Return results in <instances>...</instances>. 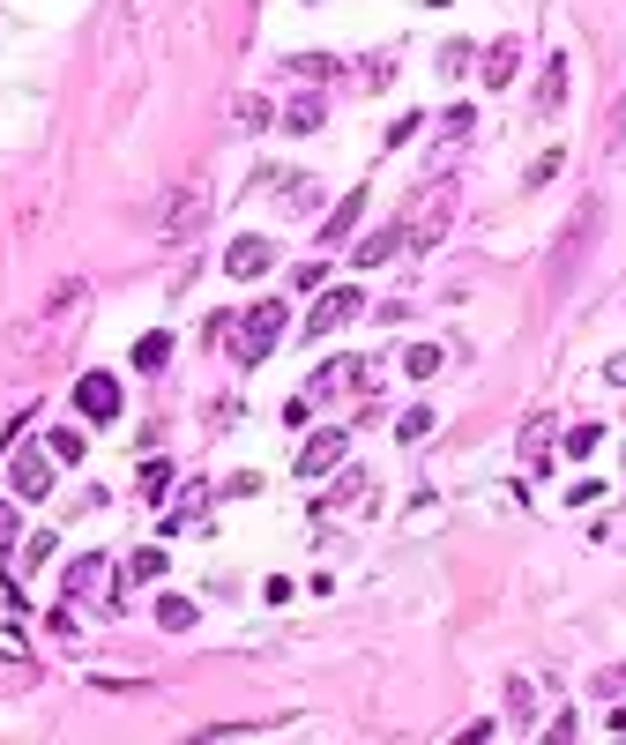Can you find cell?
Listing matches in <instances>:
<instances>
[{
	"instance_id": "cell-1",
	"label": "cell",
	"mask_w": 626,
	"mask_h": 745,
	"mask_svg": "<svg viewBox=\"0 0 626 745\" xmlns=\"http://www.w3.org/2000/svg\"><path fill=\"white\" fill-rule=\"evenodd\" d=\"M403 247L410 254H433L440 239H448V224H455V179L448 172H426V187L403 201Z\"/></svg>"
},
{
	"instance_id": "cell-2",
	"label": "cell",
	"mask_w": 626,
	"mask_h": 745,
	"mask_svg": "<svg viewBox=\"0 0 626 745\" xmlns=\"http://www.w3.org/2000/svg\"><path fill=\"white\" fill-rule=\"evenodd\" d=\"M82 298H90V291H82L76 276H68V284H52L46 314H38L30 328H16V350H23V358H30V350H60V344H68V328L82 321Z\"/></svg>"
},
{
	"instance_id": "cell-3",
	"label": "cell",
	"mask_w": 626,
	"mask_h": 745,
	"mask_svg": "<svg viewBox=\"0 0 626 745\" xmlns=\"http://www.w3.org/2000/svg\"><path fill=\"white\" fill-rule=\"evenodd\" d=\"M120 574H112V559L105 552H82V559H68V574H60V596H76V604H105V612H120Z\"/></svg>"
},
{
	"instance_id": "cell-4",
	"label": "cell",
	"mask_w": 626,
	"mask_h": 745,
	"mask_svg": "<svg viewBox=\"0 0 626 745\" xmlns=\"http://www.w3.org/2000/svg\"><path fill=\"white\" fill-rule=\"evenodd\" d=\"M597 224H604L597 201H582L575 217H567V231H559V254H552V291H567V276L582 269V254H589V239H597Z\"/></svg>"
},
{
	"instance_id": "cell-5",
	"label": "cell",
	"mask_w": 626,
	"mask_h": 745,
	"mask_svg": "<svg viewBox=\"0 0 626 745\" xmlns=\"http://www.w3.org/2000/svg\"><path fill=\"white\" fill-rule=\"evenodd\" d=\"M284 321H291V314H284V298H261L247 321H239V366H261V358L276 350V336H284Z\"/></svg>"
},
{
	"instance_id": "cell-6",
	"label": "cell",
	"mask_w": 626,
	"mask_h": 745,
	"mask_svg": "<svg viewBox=\"0 0 626 745\" xmlns=\"http://www.w3.org/2000/svg\"><path fill=\"white\" fill-rule=\"evenodd\" d=\"M366 314V291L358 284H336V291H321V306L306 314V336H336L344 321H358Z\"/></svg>"
},
{
	"instance_id": "cell-7",
	"label": "cell",
	"mask_w": 626,
	"mask_h": 745,
	"mask_svg": "<svg viewBox=\"0 0 626 745\" xmlns=\"http://www.w3.org/2000/svg\"><path fill=\"white\" fill-rule=\"evenodd\" d=\"M8 485H16V499H46L52 493V447H16Z\"/></svg>"
},
{
	"instance_id": "cell-8",
	"label": "cell",
	"mask_w": 626,
	"mask_h": 745,
	"mask_svg": "<svg viewBox=\"0 0 626 745\" xmlns=\"http://www.w3.org/2000/svg\"><path fill=\"white\" fill-rule=\"evenodd\" d=\"M76 410L90 425H112L120 418V380H112V372H82L76 380Z\"/></svg>"
},
{
	"instance_id": "cell-9",
	"label": "cell",
	"mask_w": 626,
	"mask_h": 745,
	"mask_svg": "<svg viewBox=\"0 0 626 745\" xmlns=\"http://www.w3.org/2000/svg\"><path fill=\"white\" fill-rule=\"evenodd\" d=\"M157 231H165V239H195L201 231V187H172L165 209H157Z\"/></svg>"
},
{
	"instance_id": "cell-10",
	"label": "cell",
	"mask_w": 626,
	"mask_h": 745,
	"mask_svg": "<svg viewBox=\"0 0 626 745\" xmlns=\"http://www.w3.org/2000/svg\"><path fill=\"white\" fill-rule=\"evenodd\" d=\"M344 455H351V433H344V425H328V433H314V440L299 447V477H328Z\"/></svg>"
},
{
	"instance_id": "cell-11",
	"label": "cell",
	"mask_w": 626,
	"mask_h": 745,
	"mask_svg": "<svg viewBox=\"0 0 626 745\" xmlns=\"http://www.w3.org/2000/svg\"><path fill=\"white\" fill-rule=\"evenodd\" d=\"M269 261H276L269 239H231L225 247V276H239V284H247V276H269Z\"/></svg>"
},
{
	"instance_id": "cell-12",
	"label": "cell",
	"mask_w": 626,
	"mask_h": 745,
	"mask_svg": "<svg viewBox=\"0 0 626 745\" xmlns=\"http://www.w3.org/2000/svg\"><path fill=\"white\" fill-rule=\"evenodd\" d=\"M358 217H366V195H344L336 209H328V224H321V247H351V231H358Z\"/></svg>"
},
{
	"instance_id": "cell-13",
	"label": "cell",
	"mask_w": 626,
	"mask_h": 745,
	"mask_svg": "<svg viewBox=\"0 0 626 745\" xmlns=\"http://www.w3.org/2000/svg\"><path fill=\"white\" fill-rule=\"evenodd\" d=\"M515 68H523V46H515V38H500V46H485V60H477V74H485L493 90H507V82H515Z\"/></svg>"
},
{
	"instance_id": "cell-14",
	"label": "cell",
	"mask_w": 626,
	"mask_h": 745,
	"mask_svg": "<svg viewBox=\"0 0 626 745\" xmlns=\"http://www.w3.org/2000/svg\"><path fill=\"white\" fill-rule=\"evenodd\" d=\"M276 195H284V209L291 217H306V209H321V187H314V172H269Z\"/></svg>"
},
{
	"instance_id": "cell-15",
	"label": "cell",
	"mask_w": 626,
	"mask_h": 745,
	"mask_svg": "<svg viewBox=\"0 0 626 745\" xmlns=\"http://www.w3.org/2000/svg\"><path fill=\"white\" fill-rule=\"evenodd\" d=\"M523 463H529V477H545V463H552V410H537V418L523 425Z\"/></svg>"
},
{
	"instance_id": "cell-16",
	"label": "cell",
	"mask_w": 626,
	"mask_h": 745,
	"mask_svg": "<svg viewBox=\"0 0 626 745\" xmlns=\"http://www.w3.org/2000/svg\"><path fill=\"white\" fill-rule=\"evenodd\" d=\"M559 105H567V52H552L545 60V74H537V112H559Z\"/></svg>"
},
{
	"instance_id": "cell-17",
	"label": "cell",
	"mask_w": 626,
	"mask_h": 745,
	"mask_svg": "<svg viewBox=\"0 0 626 745\" xmlns=\"http://www.w3.org/2000/svg\"><path fill=\"white\" fill-rule=\"evenodd\" d=\"M388 254H403V224H380V231H366L351 247V261L358 269H374V261H388Z\"/></svg>"
},
{
	"instance_id": "cell-18",
	"label": "cell",
	"mask_w": 626,
	"mask_h": 745,
	"mask_svg": "<svg viewBox=\"0 0 626 745\" xmlns=\"http://www.w3.org/2000/svg\"><path fill=\"white\" fill-rule=\"evenodd\" d=\"M321 120H328V105L314 98V90H299V98L284 105V127H291V135H321Z\"/></svg>"
},
{
	"instance_id": "cell-19",
	"label": "cell",
	"mask_w": 626,
	"mask_h": 745,
	"mask_svg": "<svg viewBox=\"0 0 626 745\" xmlns=\"http://www.w3.org/2000/svg\"><path fill=\"white\" fill-rule=\"evenodd\" d=\"M433 425H440V410H433V403H410V410H403V418H396V440L410 447V440H426Z\"/></svg>"
},
{
	"instance_id": "cell-20",
	"label": "cell",
	"mask_w": 626,
	"mask_h": 745,
	"mask_svg": "<svg viewBox=\"0 0 626 745\" xmlns=\"http://www.w3.org/2000/svg\"><path fill=\"white\" fill-rule=\"evenodd\" d=\"M440 366H448V350H440V344H410V358H403V372H410V380H433Z\"/></svg>"
},
{
	"instance_id": "cell-21",
	"label": "cell",
	"mask_w": 626,
	"mask_h": 745,
	"mask_svg": "<svg viewBox=\"0 0 626 745\" xmlns=\"http://www.w3.org/2000/svg\"><path fill=\"white\" fill-rule=\"evenodd\" d=\"M165 358H172V336H165V328L135 344V366H142V372H165Z\"/></svg>"
},
{
	"instance_id": "cell-22",
	"label": "cell",
	"mask_w": 626,
	"mask_h": 745,
	"mask_svg": "<svg viewBox=\"0 0 626 745\" xmlns=\"http://www.w3.org/2000/svg\"><path fill=\"white\" fill-rule=\"evenodd\" d=\"M157 626H165V634H187V626H195V604H187V596H165V604H157Z\"/></svg>"
},
{
	"instance_id": "cell-23",
	"label": "cell",
	"mask_w": 626,
	"mask_h": 745,
	"mask_svg": "<svg viewBox=\"0 0 626 745\" xmlns=\"http://www.w3.org/2000/svg\"><path fill=\"white\" fill-rule=\"evenodd\" d=\"M157 574H165V552L157 545H142L135 559H127V582H157Z\"/></svg>"
},
{
	"instance_id": "cell-24",
	"label": "cell",
	"mask_w": 626,
	"mask_h": 745,
	"mask_svg": "<svg viewBox=\"0 0 626 745\" xmlns=\"http://www.w3.org/2000/svg\"><path fill=\"white\" fill-rule=\"evenodd\" d=\"M291 74H306V82H328V74H336V60H328V52H291Z\"/></svg>"
},
{
	"instance_id": "cell-25",
	"label": "cell",
	"mask_w": 626,
	"mask_h": 745,
	"mask_svg": "<svg viewBox=\"0 0 626 745\" xmlns=\"http://www.w3.org/2000/svg\"><path fill=\"white\" fill-rule=\"evenodd\" d=\"M231 112H239V127H247V135H261V127H269V98H254V90L231 105Z\"/></svg>"
},
{
	"instance_id": "cell-26",
	"label": "cell",
	"mask_w": 626,
	"mask_h": 745,
	"mask_svg": "<svg viewBox=\"0 0 626 745\" xmlns=\"http://www.w3.org/2000/svg\"><path fill=\"white\" fill-rule=\"evenodd\" d=\"M604 447V425H575V433H567V455H597Z\"/></svg>"
},
{
	"instance_id": "cell-27",
	"label": "cell",
	"mask_w": 626,
	"mask_h": 745,
	"mask_svg": "<svg viewBox=\"0 0 626 745\" xmlns=\"http://www.w3.org/2000/svg\"><path fill=\"white\" fill-rule=\"evenodd\" d=\"M470 60H477V52L463 46V38H455V46H440V74H448V82H455V74H463V68H470Z\"/></svg>"
},
{
	"instance_id": "cell-28",
	"label": "cell",
	"mask_w": 626,
	"mask_h": 745,
	"mask_svg": "<svg viewBox=\"0 0 626 745\" xmlns=\"http://www.w3.org/2000/svg\"><path fill=\"white\" fill-rule=\"evenodd\" d=\"M46 447H52V463H76V455H82V433H68V425H60Z\"/></svg>"
},
{
	"instance_id": "cell-29",
	"label": "cell",
	"mask_w": 626,
	"mask_h": 745,
	"mask_svg": "<svg viewBox=\"0 0 626 745\" xmlns=\"http://www.w3.org/2000/svg\"><path fill=\"white\" fill-rule=\"evenodd\" d=\"M165 485H172V470H165V463H150V470H142V499H165Z\"/></svg>"
},
{
	"instance_id": "cell-30",
	"label": "cell",
	"mask_w": 626,
	"mask_h": 745,
	"mask_svg": "<svg viewBox=\"0 0 626 745\" xmlns=\"http://www.w3.org/2000/svg\"><path fill=\"white\" fill-rule=\"evenodd\" d=\"M46 559H52V537H46V529H38V537H30V545H23V567H46Z\"/></svg>"
},
{
	"instance_id": "cell-31",
	"label": "cell",
	"mask_w": 626,
	"mask_h": 745,
	"mask_svg": "<svg viewBox=\"0 0 626 745\" xmlns=\"http://www.w3.org/2000/svg\"><path fill=\"white\" fill-rule=\"evenodd\" d=\"M597 686H604V694H626V664H612V670L597 678Z\"/></svg>"
},
{
	"instance_id": "cell-32",
	"label": "cell",
	"mask_w": 626,
	"mask_h": 745,
	"mask_svg": "<svg viewBox=\"0 0 626 745\" xmlns=\"http://www.w3.org/2000/svg\"><path fill=\"white\" fill-rule=\"evenodd\" d=\"M8 537H16V507L0 499V545H8Z\"/></svg>"
}]
</instances>
